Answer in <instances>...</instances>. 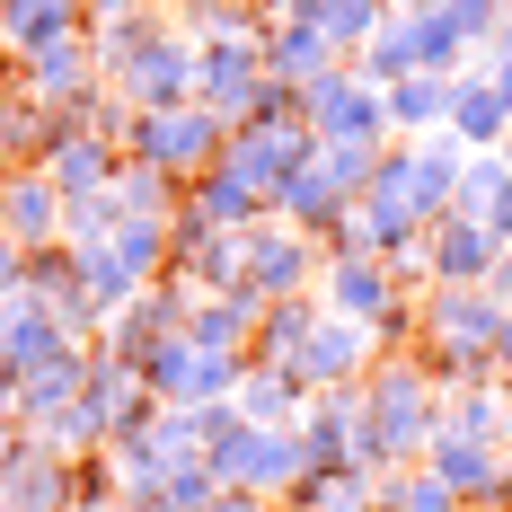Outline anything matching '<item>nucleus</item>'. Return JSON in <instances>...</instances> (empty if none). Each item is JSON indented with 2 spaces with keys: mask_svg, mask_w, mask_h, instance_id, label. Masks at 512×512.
<instances>
[{
  "mask_svg": "<svg viewBox=\"0 0 512 512\" xmlns=\"http://www.w3.org/2000/svg\"><path fill=\"white\" fill-rule=\"evenodd\" d=\"M221 115L212 106H168V115H142L133 124V159L142 168H159V177H186V168H204V159H221Z\"/></svg>",
  "mask_w": 512,
  "mask_h": 512,
  "instance_id": "1",
  "label": "nucleus"
},
{
  "mask_svg": "<svg viewBox=\"0 0 512 512\" xmlns=\"http://www.w3.org/2000/svg\"><path fill=\"white\" fill-rule=\"evenodd\" d=\"M424 468H433V477H442L460 504H477V495H504V451H486L477 433H442V424H433V460H424Z\"/></svg>",
  "mask_w": 512,
  "mask_h": 512,
  "instance_id": "2",
  "label": "nucleus"
},
{
  "mask_svg": "<svg viewBox=\"0 0 512 512\" xmlns=\"http://www.w3.org/2000/svg\"><path fill=\"white\" fill-rule=\"evenodd\" d=\"M124 80H133V98L151 106V115H168V106H186V98H195V53H186V45H168V36H151V45L124 62Z\"/></svg>",
  "mask_w": 512,
  "mask_h": 512,
  "instance_id": "3",
  "label": "nucleus"
},
{
  "mask_svg": "<svg viewBox=\"0 0 512 512\" xmlns=\"http://www.w3.org/2000/svg\"><path fill=\"white\" fill-rule=\"evenodd\" d=\"M327 292H336V301H345V318H362V327H380V318L398 309V283H389V265H371V256H336Z\"/></svg>",
  "mask_w": 512,
  "mask_h": 512,
  "instance_id": "4",
  "label": "nucleus"
},
{
  "mask_svg": "<svg viewBox=\"0 0 512 512\" xmlns=\"http://www.w3.org/2000/svg\"><path fill=\"white\" fill-rule=\"evenodd\" d=\"M495 248H504V239H486V230H477V221H433V274H442V283H486V265H495Z\"/></svg>",
  "mask_w": 512,
  "mask_h": 512,
  "instance_id": "5",
  "label": "nucleus"
},
{
  "mask_svg": "<svg viewBox=\"0 0 512 512\" xmlns=\"http://www.w3.org/2000/svg\"><path fill=\"white\" fill-rule=\"evenodd\" d=\"M451 133H460V151H468V142H504V133H512L495 80H451Z\"/></svg>",
  "mask_w": 512,
  "mask_h": 512,
  "instance_id": "6",
  "label": "nucleus"
},
{
  "mask_svg": "<svg viewBox=\"0 0 512 512\" xmlns=\"http://www.w3.org/2000/svg\"><path fill=\"white\" fill-rule=\"evenodd\" d=\"M362 71H371V89H389V80L424 71V62H415V18H380V27L362 36Z\"/></svg>",
  "mask_w": 512,
  "mask_h": 512,
  "instance_id": "7",
  "label": "nucleus"
},
{
  "mask_svg": "<svg viewBox=\"0 0 512 512\" xmlns=\"http://www.w3.org/2000/svg\"><path fill=\"white\" fill-rule=\"evenodd\" d=\"M380 98H389V124H451V80L442 71H407Z\"/></svg>",
  "mask_w": 512,
  "mask_h": 512,
  "instance_id": "8",
  "label": "nucleus"
},
{
  "mask_svg": "<svg viewBox=\"0 0 512 512\" xmlns=\"http://www.w3.org/2000/svg\"><path fill=\"white\" fill-rule=\"evenodd\" d=\"M380 18H389L380 0H327V9H318V27H327V45H362V36L380 27Z\"/></svg>",
  "mask_w": 512,
  "mask_h": 512,
  "instance_id": "9",
  "label": "nucleus"
},
{
  "mask_svg": "<svg viewBox=\"0 0 512 512\" xmlns=\"http://www.w3.org/2000/svg\"><path fill=\"white\" fill-rule=\"evenodd\" d=\"M433 18H442V27L460 36V45H477V36H486V27L504 18V0H433Z\"/></svg>",
  "mask_w": 512,
  "mask_h": 512,
  "instance_id": "10",
  "label": "nucleus"
},
{
  "mask_svg": "<svg viewBox=\"0 0 512 512\" xmlns=\"http://www.w3.org/2000/svg\"><path fill=\"white\" fill-rule=\"evenodd\" d=\"M106 177H115L106 142H71V151H62V186H71V195H80V186H106Z\"/></svg>",
  "mask_w": 512,
  "mask_h": 512,
  "instance_id": "11",
  "label": "nucleus"
},
{
  "mask_svg": "<svg viewBox=\"0 0 512 512\" xmlns=\"http://www.w3.org/2000/svg\"><path fill=\"white\" fill-rule=\"evenodd\" d=\"M9 212H18V239H53V186H9Z\"/></svg>",
  "mask_w": 512,
  "mask_h": 512,
  "instance_id": "12",
  "label": "nucleus"
},
{
  "mask_svg": "<svg viewBox=\"0 0 512 512\" xmlns=\"http://www.w3.org/2000/svg\"><path fill=\"white\" fill-rule=\"evenodd\" d=\"M389 504H398V512H460V495H451V486H442V477L424 468L415 486H389Z\"/></svg>",
  "mask_w": 512,
  "mask_h": 512,
  "instance_id": "13",
  "label": "nucleus"
},
{
  "mask_svg": "<svg viewBox=\"0 0 512 512\" xmlns=\"http://www.w3.org/2000/svg\"><path fill=\"white\" fill-rule=\"evenodd\" d=\"M256 9H265V27H283V18H318L327 0H256Z\"/></svg>",
  "mask_w": 512,
  "mask_h": 512,
  "instance_id": "14",
  "label": "nucleus"
},
{
  "mask_svg": "<svg viewBox=\"0 0 512 512\" xmlns=\"http://www.w3.org/2000/svg\"><path fill=\"white\" fill-rule=\"evenodd\" d=\"M204 512H265V504H256V486H221Z\"/></svg>",
  "mask_w": 512,
  "mask_h": 512,
  "instance_id": "15",
  "label": "nucleus"
},
{
  "mask_svg": "<svg viewBox=\"0 0 512 512\" xmlns=\"http://www.w3.org/2000/svg\"><path fill=\"white\" fill-rule=\"evenodd\" d=\"M504 168H512V133H504Z\"/></svg>",
  "mask_w": 512,
  "mask_h": 512,
  "instance_id": "16",
  "label": "nucleus"
},
{
  "mask_svg": "<svg viewBox=\"0 0 512 512\" xmlns=\"http://www.w3.org/2000/svg\"><path fill=\"white\" fill-rule=\"evenodd\" d=\"M504 18H512V0H504Z\"/></svg>",
  "mask_w": 512,
  "mask_h": 512,
  "instance_id": "17",
  "label": "nucleus"
}]
</instances>
